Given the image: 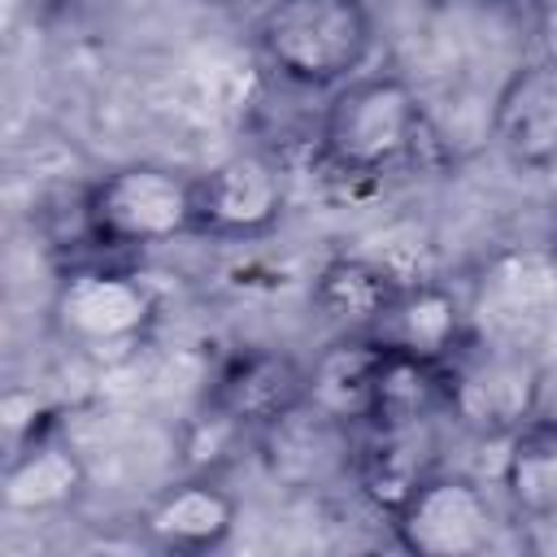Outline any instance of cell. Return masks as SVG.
Segmentation results:
<instances>
[{
  "mask_svg": "<svg viewBox=\"0 0 557 557\" xmlns=\"http://www.w3.org/2000/svg\"><path fill=\"white\" fill-rule=\"evenodd\" d=\"M426 104L400 74H357L331 91L318 122V161L344 178H379L413 161Z\"/></svg>",
  "mask_w": 557,
  "mask_h": 557,
  "instance_id": "6da1fadb",
  "label": "cell"
},
{
  "mask_svg": "<svg viewBox=\"0 0 557 557\" xmlns=\"http://www.w3.org/2000/svg\"><path fill=\"white\" fill-rule=\"evenodd\" d=\"M261 61L300 91H335L374 52L366 0H270L252 26Z\"/></svg>",
  "mask_w": 557,
  "mask_h": 557,
  "instance_id": "7a4b0ae2",
  "label": "cell"
},
{
  "mask_svg": "<svg viewBox=\"0 0 557 557\" xmlns=\"http://www.w3.org/2000/svg\"><path fill=\"white\" fill-rule=\"evenodd\" d=\"M78 222L104 252H144L196 235V174L161 161L113 165L87 183Z\"/></svg>",
  "mask_w": 557,
  "mask_h": 557,
  "instance_id": "3957f363",
  "label": "cell"
},
{
  "mask_svg": "<svg viewBox=\"0 0 557 557\" xmlns=\"http://www.w3.org/2000/svg\"><path fill=\"white\" fill-rule=\"evenodd\" d=\"M48 318L52 335L70 352L87 361H122L148 339L157 322V296L131 270L74 265L61 274Z\"/></svg>",
  "mask_w": 557,
  "mask_h": 557,
  "instance_id": "277c9868",
  "label": "cell"
},
{
  "mask_svg": "<svg viewBox=\"0 0 557 557\" xmlns=\"http://www.w3.org/2000/svg\"><path fill=\"white\" fill-rule=\"evenodd\" d=\"M444 374L448 418L479 440H509L522 422L540 413L544 366L522 344L470 335L444 366Z\"/></svg>",
  "mask_w": 557,
  "mask_h": 557,
  "instance_id": "5b68a950",
  "label": "cell"
},
{
  "mask_svg": "<svg viewBox=\"0 0 557 557\" xmlns=\"http://www.w3.org/2000/svg\"><path fill=\"white\" fill-rule=\"evenodd\" d=\"M392 535L413 557H474L496 544L500 518L487 487L461 470H431L392 513Z\"/></svg>",
  "mask_w": 557,
  "mask_h": 557,
  "instance_id": "8992f818",
  "label": "cell"
},
{
  "mask_svg": "<svg viewBox=\"0 0 557 557\" xmlns=\"http://www.w3.org/2000/svg\"><path fill=\"white\" fill-rule=\"evenodd\" d=\"M287 213V174L261 148H239L196 174V235L213 244L265 239Z\"/></svg>",
  "mask_w": 557,
  "mask_h": 557,
  "instance_id": "52a82bcc",
  "label": "cell"
},
{
  "mask_svg": "<svg viewBox=\"0 0 557 557\" xmlns=\"http://www.w3.org/2000/svg\"><path fill=\"white\" fill-rule=\"evenodd\" d=\"M309 400V366L283 348H239L205 392V409L244 435H261Z\"/></svg>",
  "mask_w": 557,
  "mask_h": 557,
  "instance_id": "ba28073f",
  "label": "cell"
},
{
  "mask_svg": "<svg viewBox=\"0 0 557 557\" xmlns=\"http://www.w3.org/2000/svg\"><path fill=\"white\" fill-rule=\"evenodd\" d=\"M492 139L518 170L557 165V57L540 52L505 74L492 96Z\"/></svg>",
  "mask_w": 557,
  "mask_h": 557,
  "instance_id": "9c48e42d",
  "label": "cell"
},
{
  "mask_svg": "<svg viewBox=\"0 0 557 557\" xmlns=\"http://www.w3.org/2000/svg\"><path fill=\"white\" fill-rule=\"evenodd\" d=\"M235 522H239V500L209 470H191V474L165 483L139 509L144 540L152 548L187 553V557L218 553L235 535Z\"/></svg>",
  "mask_w": 557,
  "mask_h": 557,
  "instance_id": "30bf717a",
  "label": "cell"
},
{
  "mask_svg": "<svg viewBox=\"0 0 557 557\" xmlns=\"http://www.w3.org/2000/svg\"><path fill=\"white\" fill-rule=\"evenodd\" d=\"M87 496V466L78 448L44 426L39 435L13 444L0 470V509L13 518H52Z\"/></svg>",
  "mask_w": 557,
  "mask_h": 557,
  "instance_id": "8fae6325",
  "label": "cell"
},
{
  "mask_svg": "<svg viewBox=\"0 0 557 557\" xmlns=\"http://www.w3.org/2000/svg\"><path fill=\"white\" fill-rule=\"evenodd\" d=\"M370 335L383 348L448 366L474 331H470L466 300L448 283H440V278H413L409 283L405 278L400 296L392 300V309L379 318V326Z\"/></svg>",
  "mask_w": 557,
  "mask_h": 557,
  "instance_id": "7c38bea8",
  "label": "cell"
},
{
  "mask_svg": "<svg viewBox=\"0 0 557 557\" xmlns=\"http://www.w3.org/2000/svg\"><path fill=\"white\" fill-rule=\"evenodd\" d=\"M400 287L405 278L374 257H331L309 283V305L335 331H374Z\"/></svg>",
  "mask_w": 557,
  "mask_h": 557,
  "instance_id": "4fadbf2b",
  "label": "cell"
},
{
  "mask_svg": "<svg viewBox=\"0 0 557 557\" xmlns=\"http://www.w3.org/2000/svg\"><path fill=\"white\" fill-rule=\"evenodd\" d=\"M435 418H448V374L440 361H422L396 348H383L370 392V431H405V426H431Z\"/></svg>",
  "mask_w": 557,
  "mask_h": 557,
  "instance_id": "5bb4252c",
  "label": "cell"
},
{
  "mask_svg": "<svg viewBox=\"0 0 557 557\" xmlns=\"http://www.w3.org/2000/svg\"><path fill=\"white\" fill-rule=\"evenodd\" d=\"M379 357H383V344L370 331H339L309 361V405L331 413L335 422L366 426Z\"/></svg>",
  "mask_w": 557,
  "mask_h": 557,
  "instance_id": "9a60e30c",
  "label": "cell"
},
{
  "mask_svg": "<svg viewBox=\"0 0 557 557\" xmlns=\"http://www.w3.org/2000/svg\"><path fill=\"white\" fill-rule=\"evenodd\" d=\"M500 492L527 522H557V413H535L505 440Z\"/></svg>",
  "mask_w": 557,
  "mask_h": 557,
  "instance_id": "2e32d148",
  "label": "cell"
},
{
  "mask_svg": "<svg viewBox=\"0 0 557 557\" xmlns=\"http://www.w3.org/2000/svg\"><path fill=\"white\" fill-rule=\"evenodd\" d=\"M435 444L431 426H405V431H370V440L357 448L352 470L361 492L374 500L379 513H392L431 470H435Z\"/></svg>",
  "mask_w": 557,
  "mask_h": 557,
  "instance_id": "e0dca14e",
  "label": "cell"
},
{
  "mask_svg": "<svg viewBox=\"0 0 557 557\" xmlns=\"http://www.w3.org/2000/svg\"><path fill=\"white\" fill-rule=\"evenodd\" d=\"M540 35H544V52L557 57V0L544 9V22H540Z\"/></svg>",
  "mask_w": 557,
  "mask_h": 557,
  "instance_id": "ac0fdd59",
  "label": "cell"
},
{
  "mask_svg": "<svg viewBox=\"0 0 557 557\" xmlns=\"http://www.w3.org/2000/svg\"><path fill=\"white\" fill-rule=\"evenodd\" d=\"M553 261H557V226H553Z\"/></svg>",
  "mask_w": 557,
  "mask_h": 557,
  "instance_id": "d6986e66",
  "label": "cell"
},
{
  "mask_svg": "<svg viewBox=\"0 0 557 557\" xmlns=\"http://www.w3.org/2000/svg\"><path fill=\"white\" fill-rule=\"evenodd\" d=\"M205 4H231V0H205Z\"/></svg>",
  "mask_w": 557,
  "mask_h": 557,
  "instance_id": "ffe728a7",
  "label": "cell"
}]
</instances>
